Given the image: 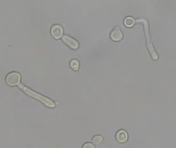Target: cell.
<instances>
[{
    "label": "cell",
    "mask_w": 176,
    "mask_h": 148,
    "mask_svg": "<svg viewBox=\"0 0 176 148\" xmlns=\"http://www.w3.org/2000/svg\"><path fill=\"white\" fill-rule=\"evenodd\" d=\"M20 88L22 89H23V91L26 93L29 96L32 97L33 98H35L37 100L41 101L43 104H44L46 106L49 107H54L56 105V104L53 100L49 98H47L46 97L42 96L41 95L39 94L38 93H36L34 91H32L29 88L25 87L23 85H20Z\"/></svg>",
    "instance_id": "obj_1"
},
{
    "label": "cell",
    "mask_w": 176,
    "mask_h": 148,
    "mask_svg": "<svg viewBox=\"0 0 176 148\" xmlns=\"http://www.w3.org/2000/svg\"><path fill=\"white\" fill-rule=\"evenodd\" d=\"M21 77L20 75L16 72H13L8 74L6 77L7 84L9 86H17L20 83Z\"/></svg>",
    "instance_id": "obj_2"
},
{
    "label": "cell",
    "mask_w": 176,
    "mask_h": 148,
    "mask_svg": "<svg viewBox=\"0 0 176 148\" xmlns=\"http://www.w3.org/2000/svg\"><path fill=\"white\" fill-rule=\"evenodd\" d=\"M51 34L55 39H59L63 36V29L60 25H54L51 29Z\"/></svg>",
    "instance_id": "obj_3"
},
{
    "label": "cell",
    "mask_w": 176,
    "mask_h": 148,
    "mask_svg": "<svg viewBox=\"0 0 176 148\" xmlns=\"http://www.w3.org/2000/svg\"><path fill=\"white\" fill-rule=\"evenodd\" d=\"M62 40L68 47L73 49H77L78 47V43L75 40L69 36L65 35L62 37Z\"/></svg>",
    "instance_id": "obj_4"
},
{
    "label": "cell",
    "mask_w": 176,
    "mask_h": 148,
    "mask_svg": "<svg viewBox=\"0 0 176 148\" xmlns=\"http://www.w3.org/2000/svg\"><path fill=\"white\" fill-rule=\"evenodd\" d=\"M112 40L114 41H119L122 39L123 35L119 27H115L110 35Z\"/></svg>",
    "instance_id": "obj_5"
},
{
    "label": "cell",
    "mask_w": 176,
    "mask_h": 148,
    "mask_svg": "<svg viewBox=\"0 0 176 148\" xmlns=\"http://www.w3.org/2000/svg\"><path fill=\"white\" fill-rule=\"evenodd\" d=\"M138 22H141L142 23H143L144 25V28H145V34L147 37V44L148 48H149V50L151 53V55H153V54H154V50L153 48V45L150 43V40H149V36H148V25L146 21L143 19H141V20H138Z\"/></svg>",
    "instance_id": "obj_6"
},
{
    "label": "cell",
    "mask_w": 176,
    "mask_h": 148,
    "mask_svg": "<svg viewBox=\"0 0 176 148\" xmlns=\"http://www.w3.org/2000/svg\"><path fill=\"white\" fill-rule=\"evenodd\" d=\"M116 138L120 143H125L128 139V134L125 131L121 130L117 132L116 135Z\"/></svg>",
    "instance_id": "obj_7"
},
{
    "label": "cell",
    "mask_w": 176,
    "mask_h": 148,
    "mask_svg": "<svg viewBox=\"0 0 176 148\" xmlns=\"http://www.w3.org/2000/svg\"><path fill=\"white\" fill-rule=\"evenodd\" d=\"M135 23V20L131 17H127L124 20V24L127 27H132Z\"/></svg>",
    "instance_id": "obj_8"
},
{
    "label": "cell",
    "mask_w": 176,
    "mask_h": 148,
    "mask_svg": "<svg viewBox=\"0 0 176 148\" xmlns=\"http://www.w3.org/2000/svg\"><path fill=\"white\" fill-rule=\"evenodd\" d=\"M103 137L101 135H96L92 138V143L93 145H99L102 143Z\"/></svg>",
    "instance_id": "obj_9"
},
{
    "label": "cell",
    "mask_w": 176,
    "mask_h": 148,
    "mask_svg": "<svg viewBox=\"0 0 176 148\" xmlns=\"http://www.w3.org/2000/svg\"><path fill=\"white\" fill-rule=\"evenodd\" d=\"M70 66L71 68H72V69H73L74 71H78L79 68V62L75 59L71 61Z\"/></svg>",
    "instance_id": "obj_10"
},
{
    "label": "cell",
    "mask_w": 176,
    "mask_h": 148,
    "mask_svg": "<svg viewBox=\"0 0 176 148\" xmlns=\"http://www.w3.org/2000/svg\"><path fill=\"white\" fill-rule=\"evenodd\" d=\"M83 148H94L95 146H94L93 144H92L91 143H85V145L83 146Z\"/></svg>",
    "instance_id": "obj_11"
}]
</instances>
